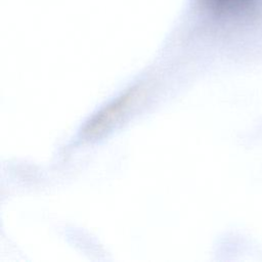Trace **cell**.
Listing matches in <instances>:
<instances>
[{"label":"cell","instance_id":"obj_2","mask_svg":"<svg viewBox=\"0 0 262 262\" xmlns=\"http://www.w3.org/2000/svg\"><path fill=\"white\" fill-rule=\"evenodd\" d=\"M210 3L219 10H229L239 5L244 0H209Z\"/></svg>","mask_w":262,"mask_h":262},{"label":"cell","instance_id":"obj_1","mask_svg":"<svg viewBox=\"0 0 262 262\" xmlns=\"http://www.w3.org/2000/svg\"><path fill=\"white\" fill-rule=\"evenodd\" d=\"M139 95L138 88H131L95 114L83 129L84 136L94 138L108 131L134 104Z\"/></svg>","mask_w":262,"mask_h":262}]
</instances>
